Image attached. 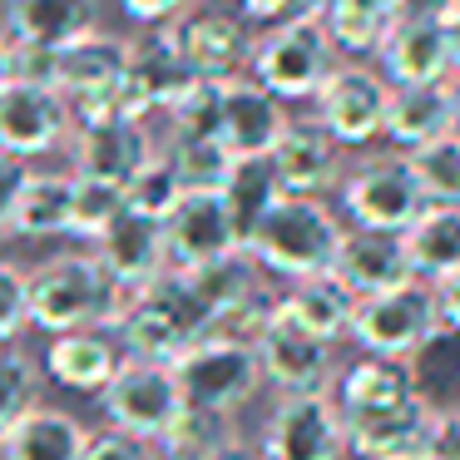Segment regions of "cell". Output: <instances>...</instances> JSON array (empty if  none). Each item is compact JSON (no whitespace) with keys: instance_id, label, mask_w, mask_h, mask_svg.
I'll list each match as a JSON object with an SVG mask.
<instances>
[{"instance_id":"obj_56","label":"cell","mask_w":460,"mask_h":460,"mask_svg":"<svg viewBox=\"0 0 460 460\" xmlns=\"http://www.w3.org/2000/svg\"><path fill=\"white\" fill-rule=\"evenodd\" d=\"M218 460H258V456H248V450L238 446V450H228V456H218Z\"/></svg>"},{"instance_id":"obj_45","label":"cell","mask_w":460,"mask_h":460,"mask_svg":"<svg viewBox=\"0 0 460 460\" xmlns=\"http://www.w3.org/2000/svg\"><path fill=\"white\" fill-rule=\"evenodd\" d=\"M84 460H159V446H149V440H139V436H124V430L104 426V430H90Z\"/></svg>"},{"instance_id":"obj_43","label":"cell","mask_w":460,"mask_h":460,"mask_svg":"<svg viewBox=\"0 0 460 460\" xmlns=\"http://www.w3.org/2000/svg\"><path fill=\"white\" fill-rule=\"evenodd\" d=\"M25 327H31V272L0 258V347H15Z\"/></svg>"},{"instance_id":"obj_3","label":"cell","mask_w":460,"mask_h":460,"mask_svg":"<svg viewBox=\"0 0 460 460\" xmlns=\"http://www.w3.org/2000/svg\"><path fill=\"white\" fill-rule=\"evenodd\" d=\"M129 292L100 268L94 252H65L31 272V327L65 337V332H110Z\"/></svg>"},{"instance_id":"obj_11","label":"cell","mask_w":460,"mask_h":460,"mask_svg":"<svg viewBox=\"0 0 460 460\" xmlns=\"http://www.w3.org/2000/svg\"><path fill=\"white\" fill-rule=\"evenodd\" d=\"M173 40H179L183 60H189L193 80H238L243 65L252 55V35L233 5H203L189 0L169 21Z\"/></svg>"},{"instance_id":"obj_8","label":"cell","mask_w":460,"mask_h":460,"mask_svg":"<svg viewBox=\"0 0 460 460\" xmlns=\"http://www.w3.org/2000/svg\"><path fill=\"white\" fill-rule=\"evenodd\" d=\"M173 376H179L183 406L228 411V416H238V406H248L262 386L252 341H223V337H199L173 361Z\"/></svg>"},{"instance_id":"obj_23","label":"cell","mask_w":460,"mask_h":460,"mask_svg":"<svg viewBox=\"0 0 460 460\" xmlns=\"http://www.w3.org/2000/svg\"><path fill=\"white\" fill-rule=\"evenodd\" d=\"M430 436H436V411L426 401H411L401 411L347 426V450L357 460H430Z\"/></svg>"},{"instance_id":"obj_12","label":"cell","mask_w":460,"mask_h":460,"mask_svg":"<svg viewBox=\"0 0 460 460\" xmlns=\"http://www.w3.org/2000/svg\"><path fill=\"white\" fill-rule=\"evenodd\" d=\"M317 114L312 119L341 144V149H361V144L381 139V124H386V100L391 84L376 70H361V65H337L327 75L317 94Z\"/></svg>"},{"instance_id":"obj_25","label":"cell","mask_w":460,"mask_h":460,"mask_svg":"<svg viewBox=\"0 0 460 460\" xmlns=\"http://www.w3.org/2000/svg\"><path fill=\"white\" fill-rule=\"evenodd\" d=\"M100 21L94 0H5V35L15 45H40V50H65L84 40Z\"/></svg>"},{"instance_id":"obj_33","label":"cell","mask_w":460,"mask_h":460,"mask_svg":"<svg viewBox=\"0 0 460 460\" xmlns=\"http://www.w3.org/2000/svg\"><path fill=\"white\" fill-rule=\"evenodd\" d=\"M406 367H411V381H416V396L426 401L430 411H456L460 406V332L440 327Z\"/></svg>"},{"instance_id":"obj_5","label":"cell","mask_w":460,"mask_h":460,"mask_svg":"<svg viewBox=\"0 0 460 460\" xmlns=\"http://www.w3.org/2000/svg\"><path fill=\"white\" fill-rule=\"evenodd\" d=\"M440 332V307L436 288L420 278L401 282L376 297H357L347 337L361 347V357H386V361H411L430 337Z\"/></svg>"},{"instance_id":"obj_32","label":"cell","mask_w":460,"mask_h":460,"mask_svg":"<svg viewBox=\"0 0 460 460\" xmlns=\"http://www.w3.org/2000/svg\"><path fill=\"white\" fill-rule=\"evenodd\" d=\"M317 15L337 50L376 55V45L396 25V0H317Z\"/></svg>"},{"instance_id":"obj_6","label":"cell","mask_w":460,"mask_h":460,"mask_svg":"<svg viewBox=\"0 0 460 460\" xmlns=\"http://www.w3.org/2000/svg\"><path fill=\"white\" fill-rule=\"evenodd\" d=\"M341 208L351 228H376V233H406L426 208V193L416 183L406 154H371L351 173H341Z\"/></svg>"},{"instance_id":"obj_51","label":"cell","mask_w":460,"mask_h":460,"mask_svg":"<svg viewBox=\"0 0 460 460\" xmlns=\"http://www.w3.org/2000/svg\"><path fill=\"white\" fill-rule=\"evenodd\" d=\"M460 0H396V21H446Z\"/></svg>"},{"instance_id":"obj_16","label":"cell","mask_w":460,"mask_h":460,"mask_svg":"<svg viewBox=\"0 0 460 460\" xmlns=\"http://www.w3.org/2000/svg\"><path fill=\"white\" fill-rule=\"evenodd\" d=\"M154 134L144 119H100V124H75V173L104 183H129L144 164L154 159Z\"/></svg>"},{"instance_id":"obj_2","label":"cell","mask_w":460,"mask_h":460,"mask_svg":"<svg viewBox=\"0 0 460 460\" xmlns=\"http://www.w3.org/2000/svg\"><path fill=\"white\" fill-rule=\"evenodd\" d=\"M341 218L327 208L322 199H297L282 193L268 213L258 218V228L248 233L243 252L258 262V272L282 282H302V278H322L332 272V258L341 248Z\"/></svg>"},{"instance_id":"obj_28","label":"cell","mask_w":460,"mask_h":460,"mask_svg":"<svg viewBox=\"0 0 460 460\" xmlns=\"http://www.w3.org/2000/svg\"><path fill=\"white\" fill-rule=\"evenodd\" d=\"M411 272L420 282H440L446 272L460 268V208L456 203H426L420 218L401 233Z\"/></svg>"},{"instance_id":"obj_24","label":"cell","mask_w":460,"mask_h":460,"mask_svg":"<svg viewBox=\"0 0 460 460\" xmlns=\"http://www.w3.org/2000/svg\"><path fill=\"white\" fill-rule=\"evenodd\" d=\"M84 446H90V426L80 416L35 401L0 436V460H84Z\"/></svg>"},{"instance_id":"obj_36","label":"cell","mask_w":460,"mask_h":460,"mask_svg":"<svg viewBox=\"0 0 460 460\" xmlns=\"http://www.w3.org/2000/svg\"><path fill=\"white\" fill-rule=\"evenodd\" d=\"M164 450H189V456H228L243 446L238 436V416L228 411H203V406H183V416L173 420V430L159 440Z\"/></svg>"},{"instance_id":"obj_35","label":"cell","mask_w":460,"mask_h":460,"mask_svg":"<svg viewBox=\"0 0 460 460\" xmlns=\"http://www.w3.org/2000/svg\"><path fill=\"white\" fill-rule=\"evenodd\" d=\"M189 278V288H193V297L203 302V312H208V322L218 317V312H228L238 297H248L252 288L262 282V272H258V262L248 258V252H228V258H218V262H208V268H193V272H183ZM208 332V327H203Z\"/></svg>"},{"instance_id":"obj_22","label":"cell","mask_w":460,"mask_h":460,"mask_svg":"<svg viewBox=\"0 0 460 460\" xmlns=\"http://www.w3.org/2000/svg\"><path fill=\"white\" fill-rule=\"evenodd\" d=\"M376 60H381V80H386L391 90L450 80L446 25L440 21H396L386 31V40L376 45Z\"/></svg>"},{"instance_id":"obj_34","label":"cell","mask_w":460,"mask_h":460,"mask_svg":"<svg viewBox=\"0 0 460 460\" xmlns=\"http://www.w3.org/2000/svg\"><path fill=\"white\" fill-rule=\"evenodd\" d=\"M218 193H223V203H228L238 243H248V233L258 228V218L282 199V183H278V173H272L268 159H233V173Z\"/></svg>"},{"instance_id":"obj_55","label":"cell","mask_w":460,"mask_h":460,"mask_svg":"<svg viewBox=\"0 0 460 460\" xmlns=\"http://www.w3.org/2000/svg\"><path fill=\"white\" fill-rule=\"evenodd\" d=\"M159 460H218V456H189V450H164L159 446Z\"/></svg>"},{"instance_id":"obj_4","label":"cell","mask_w":460,"mask_h":460,"mask_svg":"<svg viewBox=\"0 0 460 460\" xmlns=\"http://www.w3.org/2000/svg\"><path fill=\"white\" fill-rule=\"evenodd\" d=\"M248 70L252 84H262L272 100H312L337 70V45H332L322 15H297V21L268 25L262 35H252Z\"/></svg>"},{"instance_id":"obj_21","label":"cell","mask_w":460,"mask_h":460,"mask_svg":"<svg viewBox=\"0 0 460 460\" xmlns=\"http://www.w3.org/2000/svg\"><path fill=\"white\" fill-rule=\"evenodd\" d=\"M94 258L100 268L119 282L124 292L149 288L159 272H169V252H164V223L144 218V213L124 208L119 218L104 228V238L94 243Z\"/></svg>"},{"instance_id":"obj_1","label":"cell","mask_w":460,"mask_h":460,"mask_svg":"<svg viewBox=\"0 0 460 460\" xmlns=\"http://www.w3.org/2000/svg\"><path fill=\"white\" fill-rule=\"evenodd\" d=\"M203 327H208L203 302L193 297L189 278L169 268V272H159L149 288L124 297L119 317L110 322V337H114V347H119V357L173 367V361L203 337Z\"/></svg>"},{"instance_id":"obj_13","label":"cell","mask_w":460,"mask_h":460,"mask_svg":"<svg viewBox=\"0 0 460 460\" xmlns=\"http://www.w3.org/2000/svg\"><path fill=\"white\" fill-rule=\"evenodd\" d=\"M70 129H75L70 100H65L60 90L21 84V80L0 84V154L40 159V154L60 149Z\"/></svg>"},{"instance_id":"obj_48","label":"cell","mask_w":460,"mask_h":460,"mask_svg":"<svg viewBox=\"0 0 460 460\" xmlns=\"http://www.w3.org/2000/svg\"><path fill=\"white\" fill-rule=\"evenodd\" d=\"M430 460H460V406H456V411H436Z\"/></svg>"},{"instance_id":"obj_7","label":"cell","mask_w":460,"mask_h":460,"mask_svg":"<svg viewBox=\"0 0 460 460\" xmlns=\"http://www.w3.org/2000/svg\"><path fill=\"white\" fill-rule=\"evenodd\" d=\"M100 406H104V420H110L114 430L159 446L173 430V420L183 416V391H179L173 367H164V361L119 357L110 386L100 391Z\"/></svg>"},{"instance_id":"obj_53","label":"cell","mask_w":460,"mask_h":460,"mask_svg":"<svg viewBox=\"0 0 460 460\" xmlns=\"http://www.w3.org/2000/svg\"><path fill=\"white\" fill-rule=\"evenodd\" d=\"M11 80V35H0V84Z\"/></svg>"},{"instance_id":"obj_14","label":"cell","mask_w":460,"mask_h":460,"mask_svg":"<svg viewBox=\"0 0 460 460\" xmlns=\"http://www.w3.org/2000/svg\"><path fill=\"white\" fill-rule=\"evenodd\" d=\"M238 228L228 218L223 193H183L179 208L164 218V252H169L173 272H193L208 262L238 252Z\"/></svg>"},{"instance_id":"obj_30","label":"cell","mask_w":460,"mask_h":460,"mask_svg":"<svg viewBox=\"0 0 460 460\" xmlns=\"http://www.w3.org/2000/svg\"><path fill=\"white\" fill-rule=\"evenodd\" d=\"M124 60H129V40L90 31L84 40L60 50V94L65 100H80V94L110 90V84L124 80Z\"/></svg>"},{"instance_id":"obj_39","label":"cell","mask_w":460,"mask_h":460,"mask_svg":"<svg viewBox=\"0 0 460 460\" xmlns=\"http://www.w3.org/2000/svg\"><path fill=\"white\" fill-rule=\"evenodd\" d=\"M411 169H416V183L426 193V203H456L460 208V134H440L426 149L406 154Z\"/></svg>"},{"instance_id":"obj_40","label":"cell","mask_w":460,"mask_h":460,"mask_svg":"<svg viewBox=\"0 0 460 460\" xmlns=\"http://www.w3.org/2000/svg\"><path fill=\"white\" fill-rule=\"evenodd\" d=\"M124 213V189L104 179H84L75 173V193H70V238L100 243L104 228Z\"/></svg>"},{"instance_id":"obj_38","label":"cell","mask_w":460,"mask_h":460,"mask_svg":"<svg viewBox=\"0 0 460 460\" xmlns=\"http://www.w3.org/2000/svg\"><path fill=\"white\" fill-rule=\"evenodd\" d=\"M183 193H189V189H183L179 169L169 164V154L154 149V159L144 164V169L134 173L129 183H124V208H129V213H144V218H154V223H164L173 208H179Z\"/></svg>"},{"instance_id":"obj_54","label":"cell","mask_w":460,"mask_h":460,"mask_svg":"<svg viewBox=\"0 0 460 460\" xmlns=\"http://www.w3.org/2000/svg\"><path fill=\"white\" fill-rule=\"evenodd\" d=\"M450 124H456V134H460V80L450 84Z\"/></svg>"},{"instance_id":"obj_52","label":"cell","mask_w":460,"mask_h":460,"mask_svg":"<svg viewBox=\"0 0 460 460\" xmlns=\"http://www.w3.org/2000/svg\"><path fill=\"white\" fill-rule=\"evenodd\" d=\"M446 50H450V80H460V5L446 15Z\"/></svg>"},{"instance_id":"obj_50","label":"cell","mask_w":460,"mask_h":460,"mask_svg":"<svg viewBox=\"0 0 460 460\" xmlns=\"http://www.w3.org/2000/svg\"><path fill=\"white\" fill-rule=\"evenodd\" d=\"M436 288V307H440V327L460 332V268L446 272L440 282H430Z\"/></svg>"},{"instance_id":"obj_46","label":"cell","mask_w":460,"mask_h":460,"mask_svg":"<svg viewBox=\"0 0 460 460\" xmlns=\"http://www.w3.org/2000/svg\"><path fill=\"white\" fill-rule=\"evenodd\" d=\"M238 15L258 25H282L297 15H317V0H238Z\"/></svg>"},{"instance_id":"obj_49","label":"cell","mask_w":460,"mask_h":460,"mask_svg":"<svg viewBox=\"0 0 460 460\" xmlns=\"http://www.w3.org/2000/svg\"><path fill=\"white\" fill-rule=\"evenodd\" d=\"M119 5H124V15L139 21V25H169L189 0H119Z\"/></svg>"},{"instance_id":"obj_42","label":"cell","mask_w":460,"mask_h":460,"mask_svg":"<svg viewBox=\"0 0 460 460\" xmlns=\"http://www.w3.org/2000/svg\"><path fill=\"white\" fill-rule=\"evenodd\" d=\"M40 401V367L21 347H0V436Z\"/></svg>"},{"instance_id":"obj_41","label":"cell","mask_w":460,"mask_h":460,"mask_svg":"<svg viewBox=\"0 0 460 460\" xmlns=\"http://www.w3.org/2000/svg\"><path fill=\"white\" fill-rule=\"evenodd\" d=\"M164 114H169V134H179V139H218L223 80H193Z\"/></svg>"},{"instance_id":"obj_15","label":"cell","mask_w":460,"mask_h":460,"mask_svg":"<svg viewBox=\"0 0 460 460\" xmlns=\"http://www.w3.org/2000/svg\"><path fill=\"white\" fill-rule=\"evenodd\" d=\"M268 164L278 173L282 193H297V199H322L327 189L341 183V144L317 119H288Z\"/></svg>"},{"instance_id":"obj_31","label":"cell","mask_w":460,"mask_h":460,"mask_svg":"<svg viewBox=\"0 0 460 460\" xmlns=\"http://www.w3.org/2000/svg\"><path fill=\"white\" fill-rule=\"evenodd\" d=\"M282 307H288L292 317H297L302 327L312 332V337H322V341H332V347H337V341L351 332V312H357V297H351V292L341 288L332 272H322V278L292 282V292L282 297Z\"/></svg>"},{"instance_id":"obj_26","label":"cell","mask_w":460,"mask_h":460,"mask_svg":"<svg viewBox=\"0 0 460 460\" xmlns=\"http://www.w3.org/2000/svg\"><path fill=\"white\" fill-rule=\"evenodd\" d=\"M450 129H456V124H450V80L401 84V90H391L381 134L396 144V154H416V149H426L430 139H440V134H450Z\"/></svg>"},{"instance_id":"obj_44","label":"cell","mask_w":460,"mask_h":460,"mask_svg":"<svg viewBox=\"0 0 460 460\" xmlns=\"http://www.w3.org/2000/svg\"><path fill=\"white\" fill-rule=\"evenodd\" d=\"M11 80L60 90V50H40V45H15L11 40Z\"/></svg>"},{"instance_id":"obj_27","label":"cell","mask_w":460,"mask_h":460,"mask_svg":"<svg viewBox=\"0 0 460 460\" xmlns=\"http://www.w3.org/2000/svg\"><path fill=\"white\" fill-rule=\"evenodd\" d=\"M114 367H119V347H114L110 332H65L45 347V376L60 381L65 391H80V396H100L110 386Z\"/></svg>"},{"instance_id":"obj_29","label":"cell","mask_w":460,"mask_h":460,"mask_svg":"<svg viewBox=\"0 0 460 460\" xmlns=\"http://www.w3.org/2000/svg\"><path fill=\"white\" fill-rule=\"evenodd\" d=\"M70 193H75V173H25L5 233H15V238H60V233H70Z\"/></svg>"},{"instance_id":"obj_17","label":"cell","mask_w":460,"mask_h":460,"mask_svg":"<svg viewBox=\"0 0 460 460\" xmlns=\"http://www.w3.org/2000/svg\"><path fill=\"white\" fill-rule=\"evenodd\" d=\"M332 278L351 292V297H376L401 282H411V258L401 233H376V228H347L341 248L332 258Z\"/></svg>"},{"instance_id":"obj_19","label":"cell","mask_w":460,"mask_h":460,"mask_svg":"<svg viewBox=\"0 0 460 460\" xmlns=\"http://www.w3.org/2000/svg\"><path fill=\"white\" fill-rule=\"evenodd\" d=\"M288 129V110L252 80H223V114H218V144L233 159H268L272 144Z\"/></svg>"},{"instance_id":"obj_57","label":"cell","mask_w":460,"mask_h":460,"mask_svg":"<svg viewBox=\"0 0 460 460\" xmlns=\"http://www.w3.org/2000/svg\"><path fill=\"white\" fill-rule=\"evenodd\" d=\"M203 5H233V11H238V0H203Z\"/></svg>"},{"instance_id":"obj_9","label":"cell","mask_w":460,"mask_h":460,"mask_svg":"<svg viewBox=\"0 0 460 460\" xmlns=\"http://www.w3.org/2000/svg\"><path fill=\"white\" fill-rule=\"evenodd\" d=\"M252 351H258L262 381L278 386V396L332 391V381H337V351H332V341L312 337V332L282 307V297H278V307H272V317L262 322Z\"/></svg>"},{"instance_id":"obj_47","label":"cell","mask_w":460,"mask_h":460,"mask_svg":"<svg viewBox=\"0 0 460 460\" xmlns=\"http://www.w3.org/2000/svg\"><path fill=\"white\" fill-rule=\"evenodd\" d=\"M25 159H15V154H0V233L11 228V208H15V193H21L25 183Z\"/></svg>"},{"instance_id":"obj_20","label":"cell","mask_w":460,"mask_h":460,"mask_svg":"<svg viewBox=\"0 0 460 460\" xmlns=\"http://www.w3.org/2000/svg\"><path fill=\"white\" fill-rule=\"evenodd\" d=\"M332 401H337V411H341V426H357V420L401 411V406H411V401H420V396H416V381H411L406 361L357 357L351 367L337 371Z\"/></svg>"},{"instance_id":"obj_18","label":"cell","mask_w":460,"mask_h":460,"mask_svg":"<svg viewBox=\"0 0 460 460\" xmlns=\"http://www.w3.org/2000/svg\"><path fill=\"white\" fill-rule=\"evenodd\" d=\"M124 84H129L134 104L144 110V119L159 114V110H169V104L193 84V70H189V60H183V50H179V40H173L169 25H154V31H144V35L129 40Z\"/></svg>"},{"instance_id":"obj_37","label":"cell","mask_w":460,"mask_h":460,"mask_svg":"<svg viewBox=\"0 0 460 460\" xmlns=\"http://www.w3.org/2000/svg\"><path fill=\"white\" fill-rule=\"evenodd\" d=\"M159 149L169 154V164L179 169L189 193H218L233 173V154L218 139H179V134H169Z\"/></svg>"},{"instance_id":"obj_10","label":"cell","mask_w":460,"mask_h":460,"mask_svg":"<svg viewBox=\"0 0 460 460\" xmlns=\"http://www.w3.org/2000/svg\"><path fill=\"white\" fill-rule=\"evenodd\" d=\"M258 460H347V426L332 391L278 396L262 420Z\"/></svg>"}]
</instances>
